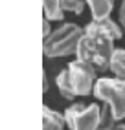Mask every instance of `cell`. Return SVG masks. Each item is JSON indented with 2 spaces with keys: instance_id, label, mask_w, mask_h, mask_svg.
<instances>
[{
  "instance_id": "16",
  "label": "cell",
  "mask_w": 125,
  "mask_h": 130,
  "mask_svg": "<svg viewBox=\"0 0 125 130\" xmlns=\"http://www.w3.org/2000/svg\"><path fill=\"white\" fill-rule=\"evenodd\" d=\"M112 130H125V125H123V123H116V126H114Z\"/></svg>"
},
{
  "instance_id": "1",
  "label": "cell",
  "mask_w": 125,
  "mask_h": 130,
  "mask_svg": "<svg viewBox=\"0 0 125 130\" xmlns=\"http://www.w3.org/2000/svg\"><path fill=\"white\" fill-rule=\"evenodd\" d=\"M114 51V39L97 20L88 22L83 28V37L79 40L76 53L77 59L94 64L99 72H107L110 68Z\"/></svg>"
},
{
  "instance_id": "8",
  "label": "cell",
  "mask_w": 125,
  "mask_h": 130,
  "mask_svg": "<svg viewBox=\"0 0 125 130\" xmlns=\"http://www.w3.org/2000/svg\"><path fill=\"white\" fill-rule=\"evenodd\" d=\"M42 15L52 22H61L65 19V11L61 7V0H42Z\"/></svg>"
},
{
  "instance_id": "5",
  "label": "cell",
  "mask_w": 125,
  "mask_h": 130,
  "mask_svg": "<svg viewBox=\"0 0 125 130\" xmlns=\"http://www.w3.org/2000/svg\"><path fill=\"white\" fill-rule=\"evenodd\" d=\"M66 70H68V81L76 97H86V95L94 93V86L97 83V68L94 64L76 59L66 66Z\"/></svg>"
},
{
  "instance_id": "11",
  "label": "cell",
  "mask_w": 125,
  "mask_h": 130,
  "mask_svg": "<svg viewBox=\"0 0 125 130\" xmlns=\"http://www.w3.org/2000/svg\"><path fill=\"white\" fill-rule=\"evenodd\" d=\"M85 0H61V7L65 13H72V15H81L85 11Z\"/></svg>"
},
{
  "instance_id": "13",
  "label": "cell",
  "mask_w": 125,
  "mask_h": 130,
  "mask_svg": "<svg viewBox=\"0 0 125 130\" xmlns=\"http://www.w3.org/2000/svg\"><path fill=\"white\" fill-rule=\"evenodd\" d=\"M52 31H53V28H52V20H48V19H44V17H42V39H46Z\"/></svg>"
},
{
  "instance_id": "6",
  "label": "cell",
  "mask_w": 125,
  "mask_h": 130,
  "mask_svg": "<svg viewBox=\"0 0 125 130\" xmlns=\"http://www.w3.org/2000/svg\"><path fill=\"white\" fill-rule=\"evenodd\" d=\"M65 114H59L57 110H52L46 105L42 106V130H65Z\"/></svg>"
},
{
  "instance_id": "14",
  "label": "cell",
  "mask_w": 125,
  "mask_h": 130,
  "mask_svg": "<svg viewBox=\"0 0 125 130\" xmlns=\"http://www.w3.org/2000/svg\"><path fill=\"white\" fill-rule=\"evenodd\" d=\"M120 24H121V28L125 29V0L121 2V7H120Z\"/></svg>"
},
{
  "instance_id": "2",
  "label": "cell",
  "mask_w": 125,
  "mask_h": 130,
  "mask_svg": "<svg viewBox=\"0 0 125 130\" xmlns=\"http://www.w3.org/2000/svg\"><path fill=\"white\" fill-rule=\"evenodd\" d=\"M81 37H83L81 26L74 22H65L59 28H53V31L46 39H42V53L48 59L76 55Z\"/></svg>"
},
{
  "instance_id": "3",
  "label": "cell",
  "mask_w": 125,
  "mask_h": 130,
  "mask_svg": "<svg viewBox=\"0 0 125 130\" xmlns=\"http://www.w3.org/2000/svg\"><path fill=\"white\" fill-rule=\"evenodd\" d=\"M92 95L105 106H109L118 123L125 119V81L116 77H99Z\"/></svg>"
},
{
  "instance_id": "15",
  "label": "cell",
  "mask_w": 125,
  "mask_h": 130,
  "mask_svg": "<svg viewBox=\"0 0 125 130\" xmlns=\"http://www.w3.org/2000/svg\"><path fill=\"white\" fill-rule=\"evenodd\" d=\"M42 77H44V88H42V92H44V93H46V92L50 90V88H48V75H46V73H44Z\"/></svg>"
},
{
  "instance_id": "9",
  "label": "cell",
  "mask_w": 125,
  "mask_h": 130,
  "mask_svg": "<svg viewBox=\"0 0 125 130\" xmlns=\"http://www.w3.org/2000/svg\"><path fill=\"white\" fill-rule=\"evenodd\" d=\"M55 86H57V90H59L62 99H66V101H74L76 99V95L72 92V86H70V81H68V70L66 68L59 72L57 79H55Z\"/></svg>"
},
{
  "instance_id": "4",
  "label": "cell",
  "mask_w": 125,
  "mask_h": 130,
  "mask_svg": "<svg viewBox=\"0 0 125 130\" xmlns=\"http://www.w3.org/2000/svg\"><path fill=\"white\" fill-rule=\"evenodd\" d=\"M101 112L103 105L97 103H90V105L74 103L65 110L66 126L70 130H99Z\"/></svg>"
},
{
  "instance_id": "12",
  "label": "cell",
  "mask_w": 125,
  "mask_h": 130,
  "mask_svg": "<svg viewBox=\"0 0 125 130\" xmlns=\"http://www.w3.org/2000/svg\"><path fill=\"white\" fill-rule=\"evenodd\" d=\"M97 22H99L103 28L110 33V37H112L114 40H120V39H121V35H123V28H121V24H116V22L110 19V17H109V19H103V20H97Z\"/></svg>"
},
{
  "instance_id": "7",
  "label": "cell",
  "mask_w": 125,
  "mask_h": 130,
  "mask_svg": "<svg viewBox=\"0 0 125 130\" xmlns=\"http://www.w3.org/2000/svg\"><path fill=\"white\" fill-rule=\"evenodd\" d=\"M85 2L88 6V9H90L94 20L109 19L112 13V7H114V0H85Z\"/></svg>"
},
{
  "instance_id": "10",
  "label": "cell",
  "mask_w": 125,
  "mask_h": 130,
  "mask_svg": "<svg viewBox=\"0 0 125 130\" xmlns=\"http://www.w3.org/2000/svg\"><path fill=\"white\" fill-rule=\"evenodd\" d=\"M109 70L114 73L116 79L125 81V50H116V51H114Z\"/></svg>"
}]
</instances>
